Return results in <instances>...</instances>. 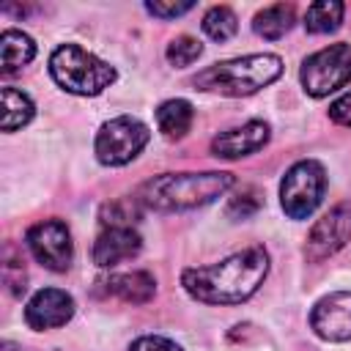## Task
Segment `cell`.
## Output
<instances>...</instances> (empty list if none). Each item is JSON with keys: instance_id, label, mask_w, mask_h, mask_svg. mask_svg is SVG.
Wrapping results in <instances>:
<instances>
[{"instance_id": "cell-1", "label": "cell", "mask_w": 351, "mask_h": 351, "mask_svg": "<svg viewBox=\"0 0 351 351\" xmlns=\"http://www.w3.org/2000/svg\"><path fill=\"white\" fill-rule=\"evenodd\" d=\"M269 274V252L261 244H252L241 252H233L211 266L184 269V291L203 304H241L263 285Z\"/></svg>"}, {"instance_id": "cell-2", "label": "cell", "mask_w": 351, "mask_h": 351, "mask_svg": "<svg viewBox=\"0 0 351 351\" xmlns=\"http://www.w3.org/2000/svg\"><path fill=\"white\" fill-rule=\"evenodd\" d=\"M233 176L222 170L206 173H162L148 178L137 192V203L151 211H189L214 203L233 186Z\"/></svg>"}, {"instance_id": "cell-3", "label": "cell", "mask_w": 351, "mask_h": 351, "mask_svg": "<svg viewBox=\"0 0 351 351\" xmlns=\"http://www.w3.org/2000/svg\"><path fill=\"white\" fill-rule=\"evenodd\" d=\"M282 74V58L271 52L244 55L233 60L214 63L195 74L192 85L197 90L222 93V96H250L266 85H271Z\"/></svg>"}, {"instance_id": "cell-4", "label": "cell", "mask_w": 351, "mask_h": 351, "mask_svg": "<svg viewBox=\"0 0 351 351\" xmlns=\"http://www.w3.org/2000/svg\"><path fill=\"white\" fill-rule=\"evenodd\" d=\"M49 74L74 96H99L115 82V69L80 44H60L49 55Z\"/></svg>"}, {"instance_id": "cell-5", "label": "cell", "mask_w": 351, "mask_h": 351, "mask_svg": "<svg viewBox=\"0 0 351 351\" xmlns=\"http://www.w3.org/2000/svg\"><path fill=\"white\" fill-rule=\"evenodd\" d=\"M326 170L315 159H302L291 165L280 184V206L291 219H307L324 200Z\"/></svg>"}, {"instance_id": "cell-6", "label": "cell", "mask_w": 351, "mask_h": 351, "mask_svg": "<svg viewBox=\"0 0 351 351\" xmlns=\"http://www.w3.org/2000/svg\"><path fill=\"white\" fill-rule=\"evenodd\" d=\"M299 80L313 99H324L351 82V44H329L304 58Z\"/></svg>"}, {"instance_id": "cell-7", "label": "cell", "mask_w": 351, "mask_h": 351, "mask_svg": "<svg viewBox=\"0 0 351 351\" xmlns=\"http://www.w3.org/2000/svg\"><path fill=\"white\" fill-rule=\"evenodd\" d=\"M151 140L148 126L134 118V115H118L107 123H101V129L96 132V159L107 167H121L129 165Z\"/></svg>"}, {"instance_id": "cell-8", "label": "cell", "mask_w": 351, "mask_h": 351, "mask_svg": "<svg viewBox=\"0 0 351 351\" xmlns=\"http://www.w3.org/2000/svg\"><path fill=\"white\" fill-rule=\"evenodd\" d=\"M25 244L33 252V258L47 266L49 271H66L74 258V244L69 225L63 219H41L27 228Z\"/></svg>"}, {"instance_id": "cell-9", "label": "cell", "mask_w": 351, "mask_h": 351, "mask_svg": "<svg viewBox=\"0 0 351 351\" xmlns=\"http://www.w3.org/2000/svg\"><path fill=\"white\" fill-rule=\"evenodd\" d=\"M348 241H351V203H340L310 228L304 258L310 263H318L335 255L337 250H343Z\"/></svg>"}, {"instance_id": "cell-10", "label": "cell", "mask_w": 351, "mask_h": 351, "mask_svg": "<svg viewBox=\"0 0 351 351\" xmlns=\"http://www.w3.org/2000/svg\"><path fill=\"white\" fill-rule=\"evenodd\" d=\"M310 329L329 343L351 340V291L321 296L310 310Z\"/></svg>"}, {"instance_id": "cell-11", "label": "cell", "mask_w": 351, "mask_h": 351, "mask_svg": "<svg viewBox=\"0 0 351 351\" xmlns=\"http://www.w3.org/2000/svg\"><path fill=\"white\" fill-rule=\"evenodd\" d=\"M71 315H74V299L60 288H41L25 304V321L36 332L66 326Z\"/></svg>"}, {"instance_id": "cell-12", "label": "cell", "mask_w": 351, "mask_h": 351, "mask_svg": "<svg viewBox=\"0 0 351 351\" xmlns=\"http://www.w3.org/2000/svg\"><path fill=\"white\" fill-rule=\"evenodd\" d=\"M269 143V123L263 121H247L236 129H228L211 140V154L217 159H239L261 151Z\"/></svg>"}, {"instance_id": "cell-13", "label": "cell", "mask_w": 351, "mask_h": 351, "mask_svg": "<svg viewBox=\"0 0 351 351\" xmlns=\"http://www.w3.org/2000/svg\"><path fill=\"white\" fill-rule=\"evenodd\" d=\"M143 250V239L134 228H104L93 244V263L101 269H112L121 261L134 258Z\"/></svg>"}, {"instance_id": "cell-14", "label": "cell", "mask_w": 351, "mask_h": 351, "mask_svg": "<svg viewBox=\"0 0 351 351\" xmlns=\"http://www.w3.org/2000/svg\"><path fill=\"white\" fill-rule=\"evenodd\" d=\"M104 293L118 296L121 302L129 304H145L156 293V280L148 271H123V274H110L104 282Z\"/></svg>"}, {"instance_id": "cell-15", "label": "cell", "mask_w": 351, "mask_h": 351, "mask_svg": "<svg viewBox=\"0 0 351 351\" xmlns=\"http://www.w3.org/2000/svg\"><path fill=\"white\" fill-rule=\"evenodd\" d=\"M36 58V41L22 30H3L0 36V69L3 74H14Z\"/></svg>"}, {"instance_id": "cell-16", "label": "cell", "mask_w": 351, "mask_h": 351, "mask_svg": "<svg viewBox=\"0 0 351 351\" xmlns=\"http://www.w3.org/2000/svg\"><path fill=\"white\" fill-rule=\"evenodd\" d=\"M192 121H195V107L186 99H167L156 107V126L170 140L184 137L189 132Z\"/></svg>"}, {"instance_id": "cell-17", "label": "cell", "mask_w": 351, "mask_h": 351, "mask_svg": "<svg viewBox=\"0 0 351 351\" xmlns=\"http://www.w3.org/2000/svg\"><path fill=\"white\" fill-rule=\"evenodd\" d=\"M293 16H296V11L291 3H274V5H266L263 11L255 14L252 30L269 41H277L293 27Z\"/></svg>"}, {"instance_id": "cell-18", "label": "cell", "mask_w": 351, "mask_h": 351, "mask_svg": "<svg viewBox=\"0 0 351 351\" xmlns=\"http://www.w3.org/2000/svg\"><path fill=\"white\" fill-rule=\"evenodd\" d=\"M0 96H3V132H16V129H22L25 123L33 121L36 107H33L27 93L5 85L0 90Z\"/></svg>"}, {"instance_id": "cell-19", "label": "cell", "mask_w": 351, "mask_h": 351, "mask_svg": "<svg viewBox=\"0 0 351 351\" xmlns=\"http://www.w3.org/2000/svg\"><path fill=\"white\" fill-rule=\"evenodd\" d=\"M343 14H346V5L337 3V0H318L313 5H307L304 11V27L307 33H335L343 22Z\"/></svg>"}, {"instance_id": "cell-20", "label": "cell", "mask_w": 351, "mask_h": 351, "mask_svg": "<svg viewBox=\"0 0 351 351\" xmlns=\"http://www.w3.org/2000/svg\"><path fill=\"white\" fill-rule=\"evenodd\" d=\"M239 30V19L228 5H214L203 14V33L214 41H228Z\"/></svg>"}, {"instance_id": "cell-21", "label": "cell", "mask_w": 351, "mask_h": 351, "mask_svg": "<svg viewBox=\"0 0 351 351\" xmlns=\"http://www.w3.org/2000/svg\"><path fill=\"white\" fill-rule=\"evenodd\" d=\"M140 203L137 197H123V200H112L101 208V225L104 228H132V222L140 217Z\"/></svg>"}, {"instance_id": "cell-22", "label": "cell", "mask_w": 351, "mask_h": 351, "mask_svg": "<svg viewBox=\"0 0 351 351\" xmlns=\"http://www.w3.org/2000/svg\"><path fill=\"white\" fill-rule=\"evenodd\" d=\"M203 52V44L192 36H176L170 44H167V63L176 66V69H184V66H192Z\"/></svg>"}, {"instance_id": "cell-23", "label": "cell", "mask_w": 351, "mask_h": 351, "mask_svg": "<svg viewBox=\"0 0 351 351\" xmlns=\"http://www.w3.org/2000/svg\"><path fill=\"white\" fill-rule=\"evenodd\" d=\"M261 192L255 189V186H241L230 200H228V206H225V214L230 217V219H247V217H252L258 208H261Z\"/></svg>"}, {"instance_id": "cell-24", "label": "cell", "mask_w": 351, "mask_h": 351, "mask_svg": "<svg viewBox=\"0 0 351 351\" xmlns=\"http://www.w3.org/2000/svg\"><path fill=\"white\" fill-rule=\"evenodd\" d=\"M129 351H184L176 340H170V337H162V335H143V337H137L132 346H129Z\"/></svg>"}, {"instance_id": "cell-25", "label": "cell", "mask_w": 351, "mask_h": 351, "mask_svg": "<svg viewBox=\"0 0 351 351\" xmlns=\"http://www.w3.org/2000/svg\"><path fill=\"white\" fill-rule=\"evenodd\" d=\"M3 280H5V285H8V291L14 293V296H19V293H25V282H27V274H25V269L22 266H16V261H5L3 263Z\"/></svg>"}, {"instance_id": "cell-26", "label": "cell", "mask_w": 351, "mask_h": 351, "mask_svg": "<svg viewBox=\"0 0 351 351\" xmlns=\"http://www.w3.org/2000/svg\"><path fill=\"white\" fill-rule=\"evenodd\" d=\"M195 3H145V11L159 16V19H176L186 11H192Z\"/></svg>"}, {"instance_id": "cell-27", "label": "cell", "mask_w": 351, "mask_h": 351, "mask_svg": "<svg viewBox=\"0 0 351 351\" xmlns=\"http://www.w3.org/2000/svg\"><path fill=\"white\" fill-rule=\"evenodd\" d=\"M329 118L340 126H351V90L337 96L332 104H329Z\"/></svg>"}, {"instance_id": "cell-28", "label": "cell", "mask_w": 351, "mask_h": 351, "mask_svg": "<svg viewBox=\"0 0 351 351\" xmlns=\"http://www.w3.org/2000/svg\"><path fill=\"white\" fill-rule=\"evenodd\" d=\"M0 351H19V348H16V346H14L11 340H3V346H0Z\"/></svg>"}]
</instances>
